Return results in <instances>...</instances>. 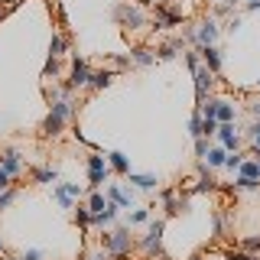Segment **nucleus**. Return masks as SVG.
<instances>
[{"label":"nucleus","instance_id":"nucleus-1","mask_svg":"<svg viewBox=\"0 0 260 260\" xmlns=\"http://www.w3.org/2000/svg\"><path fill=\"white\" fill-rule=\"evenodd\" d=\"M69 114H72V104L69 101H55L52 111H49V117H46V124H43V134L46 137L62 134V124H65V117H69Z\"/></svg>","mask_w":260,"mask_h":260},{"label":"nucleus","instance_id":"nucleus-2","mask_svg":"<svg viewBox=\"0 0 260 260\" xmlns=\"http://www.w3.org/2000/svg\"><path fill=\"white\" fill-rule=\"evenodd\" d=\"M127 254H130V231H114L111 238H108V257L120 260V257H127Z\"/></svg>","mask_w":260,"mask_h":260},{"label":"nucleus","instance_id":"nucleus-3","mask_svg":"<svg viewBox=\"0 0 260 260\" xmlns=\"http://www.w3.org/2000/svg\"><path fill=\"white\" fill-rule=\"evenodd\" d=\"M104 176H108V162H104V156L91 153L88 156V182H91V189H101Z\"/></svg>","mask_w":260,"mask_h":260},{"label":"nucleus","instance_id":"nucleus-4","mask_svg":"<svg viewBox=\"0 0 260 260\" xmlns=\"http://www.w3.org/2000/svg\"><path fill=\"white\" fill-rule=\"evenodd\" d=\"M78 195H81V185L78 182H59V189H55V202H59L62 208H75Z\"/></svg>","mask_w":260,"mask_h":260},{"label":"nucleus","instance_id":"nucleus-5","mask_svg":"<svg viewBox=\"0 0 260 260\" xmlns=\"http://www.w3.org/2000/svg\"><path fill=\"white\" fill-rule=\"evenodd\" d=\"M211 81H215V72H211L208 65H199V69H195V94H199V104L205 101V94H208Z\"/></svg>","mask_w":260,"mask_h":260},{"label":"nucleus","instance_id":"nucleus-6","mask_svg":"<svg viewBox=\"0 0 260 260\" xmlns=\"http://www.w3.org/2000/svg\"><path fill=\"white\" fill-rule=\"evenodd\" d=\"M117 20L124 23L127 29H140L146 23V16H143V10H137V7H117Z\"/></svg>","mask_w":260,"mask_h":260},{"label":"nucleus","instance_id":"nucleus-7","mask_svg":"<svg viewBox=\"0 0 260 260\" xmlns=\"http://www.w3.org/2000/svg\"><path fill=\"white\" fill-rule=\"evenodd\" d=\"M91 81V69H88L85 59H75L72 62V78H69V88H81Z\"/></svg>","mask_w":260,"mask_h":260},{"label":"nucleus","instance_id":"nucleus-8","mask_svg":"<svg viewBox=\"0 0 260 260\" xmlns=\"http://www.w3.org/2000/svg\"><path fill=\"white\" fill-rule=\"evenodd\" d=\"M215 39H218V23L205 20L199 26V32H195V43H199V46H215Z\"/></svg>","mask_w":260,"mask_h":260},{"label":"nucleus","instance_id":"nucleus-9","mask_svg":"<svg viewBox=\"0 0 260 260\" xmlns=\"http://www.w3.org/2000/svg\"><path fill=\"white\" fill-rule=\"evenodd\" d=\"M218 137H221V146H224V150H238L241 134L234 130V124H218Z\"/></svg>","mask_w":260,"mask_h":260},{"label":"nucleus","instance_id":"nucleus-10","mask_svg":"<svg viewBox=\"0 0 260 260\" xmlns=\"http://www.w3.org/2000/svg\"><path fill=\"white\" fill-rule=\"evenodd\" d=\"M162 228H166V221H156V224L150 228V234H146V241H143V250H150V254L156 250V254H159V238H162Z\"/></svg>","mask_w":260,"mask_h":260},{"label":"nucleus","instance_id":"nucleus-11","mask_svg":"<svg viewBox=\"0 0 260 260\" xmlns=\"http://www.w3.org/2000/svg\"><path fill=\"white\" fill-rule=\"evenodd\" d=\"M238 179L257 182V179H260V162H257V159H250V162H241V166H238Z\"/></svg>","mask_w":260,"mask_h":260},{"label":"nucleus","instance_id":"nucleus-12","mask_svg":"<svg viewBox=\"0 0 260 260\" xmlns=\"http://www.w3.org/2000/svg\"><path fill=\"white\" fill-rule=\"evenodd\" d=\"M199 52H202V59H205V65L218 75V69H221V55H218V49H215V46H202Z\"/></svg>","mask_w":260,"mask_h":260},{"label":"nucleus","instance_id":"nucleus-13","mask_svg":"<svg viewBox=\"0 0 260 260\" xmlns=\"http://www.w3.org/2000/svg\"><path fill=\"white\" fill-rule=\"evenodd\" d=\"M0 166H4L10 176H16V173H20V153H16V150H7V153H4V162H0Z\"/></svg>","mask_w":260,"mask_h":260},{"label":"nucleus","instance_id":"nucleus-14","mask_svg":"<svg viewBox=\"0 0 260 260\" xmlns=\"http://www.w3.org/2000/svg\"><path fill=\"white\" fill-rule=\"evenodd\" d=\"M108 162H111L114 169H117V173H130V159H127V156H124V153H120V150L108 153Z\"/></svg>","mask_w":260,"mask_h":260},{"label":"nucleus","instance_id":"nucleus-15","mask_svg":"<svg viewBox=\"0 0 260 260\" xmlns=\"http://www.w3.org/2000/svg\"><path fill=\"white\" fill-rule=\"evenodd\" d=\"M108 195H111V202H114L117 208H130V199H127V192L120 189V185H111V189H108Z\"/></svg>","mask_w":260,"mask_h":260},{"label":"nucleus","instance_id":"nucleus-16","mask_svg":"<svg viewBox=\"0 0 260 260\" xmlns=\"http://www.w3.org/2000/svg\"><path fill=\"white\" fill-rule=\"evenodd\" d=\"M162 205H166V211H169V215H179L185 202H179V195H176V192H166V195H162Z\"/></svg>","mask_w":260,"mask_h":260},{"label":"nucleus","instance_id":"nucleus-17","mask_svg":"<svg viewBox=\"0 0 260 260\" xmlns=\"http://www.w3.org/2000/svg\"><path fill=\"white\" fill-rule=\"evenodd\" d=\"M215 117H218V124H231L234 120V108L228 101H218V111H215Z\"/></svg>","mask_w":260,"mask_h":260},{"label":"nucleus","instance_id":"nucleus-18","mask_svg":"<svg viewBox=\"0 0 260 260\" xmlns=\"http://www.w3.org/2000/svg\"><path fill=\"white\" fill-rule=\"evenodd\" d=\"M224 159H228V150H224V146L208 150V166H224Z\"/></svg>","mask_w":260,"mask_h":260},{"label":"nucleus","instance_id":"nucleus-19","mask_svg":"<svg viewBox=\"0 0 260 260\" xmlns=\"http://www.w3.org/2000/svg\"><path fill=\"white\" fill-rule=\"evenodd\" d=\"M111 72H91V81H88V85H91V88H108L111 85Z\"/></svg>","mask_w":260,"mask_h":260},{"label":"nucleus","instance_id":"nucleus-20","mask_svg":"<svg viewBox=\"0 0 260 260\" xmlns=\"http://www.w3.org/2000/svg\"><path fill=\"white\" fill-rule=\"evenodd\" d=\"M104 208H108V202H104V195L94 189V195L88 199V211H91V215H98V211H104Z\"/></svg>","mask_w":260,"mask_h":260},{"label":"nucleus","instance_id":"nucleus-21","mask_svg":"<svg viewBox=\"0 0 260 260\" xmlns=\"http://www.w3.org/2000/svg\"><path fill=\"white\" fill-rule=\"evenodd\" d=\"M130 182H134L137 189H153V185H156V176H134L130 173Z\"/></svg>","mask_w":260,"mask_h":260},{"label":"nucleus","instance_id":"nucleus-22","mask_svg":"<svg viewBox=\"0 0 260 260\" xmlns=\"http://www.w3.org/2000/svg\"><path fill=\"white\" fill-rule=\"evenodd\" d=\"M211 134H218V117H205L202 114V137H211Z\"/></svg>","mask_w":260,"mask_h":260},{"label":"nucleus","instance_id":"nucleus-23","mask_svg":"<svg viewBox=\"0 0 260 260\" xmlns=\"http://www.w3.org/2000/svg\"><path fill=\"white\" fill-rule=\"evenodd\" d=\"M32 179H36V182H55V169H49V166H43V169H36V173H32Z\"/></svg>","mask_w":260,"mask_h":260},{"label":"nucleus","instance_id":"nucleus-24","mask_svg":"<svg viewBox=\"0 0 260 260\" xmlns=\"http://www.w3.org/2000/svg\"><path fill=\"white\" fill-rule=\"evenodd\" d=\"M189 134L192 137H202V111H195V117L189 120Z\"/></svg>","mask_w":260,"mask_h":260},{"label":"nucleus","instance_id":"nucleus-25","mask_svg":"<svg viewBox=\"0 0 260 260\" xmlns=\"http://www.w3.org/2000/svg\"><path fill=\"white\" fill-rule=\"evenodd\" d=\"M134 62H137V65H150V62H153V55L146 52V49H134Z\"/></svg>","mask_w":260,"mask_h":260},{"label":"nucleus","instance_id":"nucleus-26","mask_svg":"<svg viewBox=\"0 0 260 260\" xmlns=\"http://www.w3.org/2000/svg\"><path fill=\"white\" fill-rule=\"evenodd\" d=\"M241 162H244V156H241V153H238V150H231V156H228V159H224V166H228V169H231V173H234V169H238V166H241Z\"/></svg>","mask_w":260,"mask_h":260},{"label":"nucleus","instance_id":"nucleus-27","mask_svg":"<svg viewBox=\"0 0 260 260\" xmlns=\"http://www.w3.org/2000/svg\"><path fill=\"white\" fill-rule=\"evenodd\" d=\"M75 218H78V224H81V228L91 224V211H88V205H85V208H78V211H75Z\"/></svg>","mask_w":260,"mask_h":260},{"label":"nucleus","instance_id":"nucleus-28","mask_svg":"<svg viewBox=\"0 0 260 260\" xmlns=\"http://www.w3.org/2000/svg\"><path fill=\"white\" fill-rule=\"evenodd\" d=\"M250 143H254V153H257V150H260V120L250 127Z\"/></svg>","mask_w":260,"mask_h":260},{"label":"nucleus","instance_id":"nucleus-29","mask_svg":"<svg viewBox=\"0 0 260 260\" xmlns=\"http://www.w3.org/2000/svg\"><path fill=\"white\" fill-rule=\"evenodd\" d=\"M195 153H199V156H208V143H205V137H195Z\"/></svg>","mask_w":260,"mask_h":260},{"label":"nucleus","instance_id":"nucleus-30","mask_svg":"<svg viewBox=\"0 0 260 260\" xmlns=\"http://www.w3.org/2000/svg\"><path fill=\"white\" fill-rule=\"evenodd\" d=\"M10 179H13V176L7 173L4 166H0V192H7V189H10Z\"/></svg>","mask_w":260,"mask_h":260},{"label":"nucleus","instance_id":"nucleus-31","mask_svg":"<svg viewBox=\"0 0 260 260\" xmlns=\"http://www.w3.org/2000/svg\"><path fill=\"white\" fill-rule=\"evenodd\" d=\"M62 49H65V39L62 36H52V59H55V55H62Z\"/></svg>","mask_w":260,"mask_h":260},{"label":"nucleus","instance_id":"nucleus-32","mask_svg":"<svg viewBox=\"0 0 260 260\" xmlns=\"http://www.w3.org/2000/svg\"><path fill=\"white\" fill-rule=\"evenodd\" d=\"M159 59H176V46H173V43L162 46V49H159Z\"/></svg>","mask_w":260,"mask_h":260},{"label":"nucleus","instance_id":"nucleus-33","mask_svg":"<svg viewBox=\"0 0 260 260\" xmlns=\"http://www.w3.org/2000/svg\"><path fill=\"white\" fill-rule=\"evenodd\" d=\"M146 218H150V215H146V211L140 208V211H134V215H130V224H143Z\"/></svg>","mask_w":260,"mask_h":260},{"label":"nucleus","instance_id":"nucleus-34","mask_svg":"<svg viewBox=\"0 0 260 260\" xmlns=\"http://www.w3.org/2000/svg\"><path fill=\"white\" fill-rule=\"evenodd\" d=\"M244 247H247V250H260V238H247V241H244Z\"/></svg>","mask_w":260,"mask_h":260},{"label":"nucleus","instance_id":"nucleus-35","mask_svg":"<svg viewBox=\"0 0 260 260\" xmlns=\"http://www.w3.org/2000/svg\"><path fill=\"white\" fill-rule=\"evenodd\" d=\"M185 62H189V69H192V72L199 69V55H195V52H189V55H185Z\"/></svg>","mask_w":260,"mask_h":260},{"label":"nucleus","instance_id":"nucleus-36","mask_svg":"<svg viewBox=\"0 0 260 260\" xmlns=\"http://www.w3.org/2000/svg\"><path fill=\"white\" fill-rule=\"evenodd\" d=\"M23 260H43V250H29V254L23 257Z\"/></svg>","mask_w":260,"mask_h":260},{"label":"nucleus","instance_id":"nucleus-37","mask_svg":"<svg viewBox=\"0 0 260 260\" xmlns=\"http://www.w3.org/2000/svg\"><path fill=\"white\" fill-rule=\"evenodd\" d=\"M247 10H260V0H247Z\"/></svg>","mask_w":260,"mask_h":260},{"label":"nucleus","instance_id":"nucleus-38","mask_svg":"<svg viewBox=\"0 0 260 260\" xmlns=\"http://www.w3.org/2000/svg\"><path fill=\"white\" fill-rule=\"evenodd\" d=\"M250 111H254V114H257V117H260V104H250Z\"/></svg>","mask_w":260,"mask_h":260},{"label":"nucleus","instance_id":"nucleus-39","mask_svg":"<svg viewBox=\"0 0 260 260\" xmlns=\"http://www.w3.org/2000/svg\"><path fill=\"white\" fill-rule=\"evenodd\" d=\"M7 260H23V257H7Z\"/></svg>","mask_w":260,"mask_h":260},{"label":"nucleus","instance_id":"nucleus-40","mask_svg":"<svg viewBox=\"0 0 260 260\" xmlns=\"http://www.w3.org/2000/svg\"><path fill=\"white\" fill-rule=\"evenodd\" d=\"M156 4H166V0H156Z\"/></svg>","mask_w":260,"mask_h":260},{"label":"nucleus","instance_id":"nucleus-41","mask_svg":"<svg viewBox=\"0 0 260 260\" xmlns=\"http://www.w3.org/2000/svg\"><path fill=\"white\" fill-rule=\"evenodd\" d=\"M192 260H199V257H192Z\"/></svg>","mask_w":260,"mask_h":260},{"label":"nucleus","instance_id":"nucleus-42","mask_svg":"<svg viewBox=\"0 0 260 260\" xmlns=\"http://www.w3.org/2000/svg\"><path fill=\"white\" fill-rule=\"evenodd\" d=\"M257 85H260V81H257Z\"/></svg>","mask_w":260,"mask_h":260},{"label":"nucleus","instance_id":"nucleus-43","mask_svg":"<svg viewBox=\"0 0 260 260\" xmlns=\"http://www.w3.org/2000/svg\"><path fill=\"white\" fill-rule=\"evenodd\" d=\"M257 162H260V159H257Z\"/></svg>","mask_w":260,"mask_h":260}]
</instances>
